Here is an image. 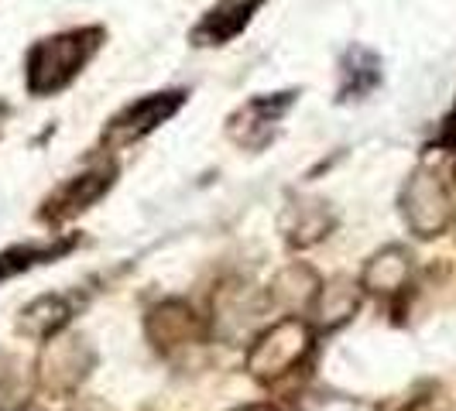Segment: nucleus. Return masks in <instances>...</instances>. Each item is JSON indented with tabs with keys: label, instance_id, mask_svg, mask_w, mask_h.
<instances>
[{
	"label": "nucleus",
	"instance_id": "nucleus-3",
	"mask_svg": "<svg viewBox=\"0 0 456 411\" xmlns=\"http://www.w3.org/2000/svg\"><path fill=\"white\" fill-rule=\"evenodd\" d=\"M272 312L268 288H257L248 278H227L209 298V316H206L209 340L224 346H248L268 326Z\"/></svg>",
	"mask_w": 456,
	"mask_h": 411
},
{
	"label": "nucleus",
	"instance_id": "nucleus-12",
	"mask_svg": "<svg viewBox=\"0 0 456 411\" xmlns=\"http://www.w3.org/2000/svg\"><path fill=\"white\" fill-rule=\"evenodd\" d=\"M411 274H415V257L402 244H388L381 251H374L361 268V288L364 295L395 302L411 288Z\"/></svg>",
	"mask_w": 456,
	"mask_h": 411
},
{
	"label": "nucleus",
	"instance_id": "nucleus-7",
	"mask_svg": "<svg viewBox=\"0 0 456 411\" xmlns=\"http://www.w3.org/2000/svg\"><path fill=\"white\" fill-rule=\"evenodd\" d=\"M183 103H185V90L148 93V96L127 103L120 114H114L107 120V127L100 134V144L107 151H124V148H131L137 141H144L151 131H159L165 120H172V117L183 110Z\"/></svg>",
	"mask_w": 456,
	"mask_h": 411
},
{
	"label": "nucleus",
	"instance_id": "nucleus-1",
	"mask_svg": "<svg viewBox=\"0 0 456 411\" xmlns=\"http://www.w3.org/2000/svg\"><path fill=\"white\" fill-rule=\"evenodd\" d=\"M316 346H320V333L305 316H281L268 322L248 342L244 370L261 388H281L313 367Z\"/></svg>",
	"mask_w": 456,
	"mask_h": 411
},
{
	"label": "nucleus",
	"instance_id": "nucleus-19",
	"mask_svg": "<svg viewBox=\"0 0 456 411\" xmlns=\"http://www.w3.org/2000/svg\"><path fill=\"white\" fill-rule=\"evenodd\" d=\"M66 411H117L110 401H103V398H93V394H76L72 401L66 405Z\"/></svg>",
	"mask_w": 456,
	"mask_h": 411
},
{
	"label": "nucleus",
	"instance_id": "nucleus-16",
	"mask_svg": "<svg viewBox=\"0 0 456 411\" xmlns=\"http://www.w3.org/2000/svg\"><path fill=\"white\" fill-rule=\"evenodd\" d=\"M76 244H79V237H52V240H45V244L28 240V244H14V247L0 251V285L11 281V278H18V274H24V271H35V268H42V264H48V261L66 257Z\"/></svg>",
	"mask_w": 456,
	"mask_h": 411
},
{
	"label": "nucleus",
	"instance_id": "nucleus-15",
	"mask_svg": "<svg viewBox=\"0 0 456 411\" xmlns=\"http://www.w3.org/2000/svg\"><path fill=\"white\" fill-rule=\"evenodd\" d=\"M76 309H79L76 295L52 292V295L31 298L21 309V316H18V333L35 342H45L52 336H59V333H66L72 316H76Z\"/></svg>",
	"mask_w": 456,
	"mask_h": 411
},
{
	"label": "nucleus",
	"instance_id": "nucleus-14",
	"mask_svg": "<svg viewBox=\"0 0 456 411\" xmlns=\"http://www.w3.org/2000/svg\"><path fill=\"white\" fill-rule=\"evenodd\" d=\"M322 278L305 261H292L268 281V302L281 316H305L313 298L320 292Z\"/></svg>",
	"mask_w": 456,
	"mask_h": 411
},
{
	"label": "nucleus",
	"instance_id": "nucleus-11",
	"mask_svg": "<svg viewBox=\"0 0 456 411\" xmlns=\"http://www.w3.org/2000/svg\"><path fill=\"white\" fill-rule=\"evenodd\" d=\"M364 298L367 295L357 278H350V274L326 278L316 298H313V305H309V312H305V319L313 322V329L320 336H333V333H340L343 326H350L357 319Z\"/></svg>",
	"mask_w": 456,
	"mask_h": 411
},
{
	"label": "nucleus",
	"instance_id": "nucleus-2",
	"mask_svg": "<svg viewBox=\"0 0 456 411\" xmlns=\"http://www.w3.org/2000/svg\"><path fill=\"white\" fill-rule=\"evenodd\" d=\"M103 42V28H72L38 38L24 59V86L31 96H55L62 93L86 68Z\"/></svg>",
	"mask_w": 456,
	"mask_h": 411
},
{
	"label": "nucleus",
	"instance_id": "nucleus-8",
	"mask_svg": "<svg viewBox=\"0 0 456 411\" xmlns=\"http://www.w3.org/2000/svg\"><path fill=\"white\" fill-rule=\"evenodd\" d=\"M117 182V165L110 158L103 161H93L86 165L79 175H69L66 182L59 185L52 196H48L42 209H38V220H45L52 227H59V223H69V220H76L79 213H86L93 206L100 203Z\"/></svg>",
	"mask_w": 456,
	"mask_h": 411
},
{
	"label": "nucleus",
	"instance_id": "nucleus-18",
	"mask_svg": "<svg viewBox=\"0 0 456 411\" xmlns=\"http://www.w3.org/2000/svg\"><path fill=\"white\" fill-rule=\"evenodd\" d=\"M35 374L24 377L21 370H4L0 374V411H28L35 394Z\"/></svg>",
	"mask_w": 456,
	"mask_h": 411
},
{
	"label": "nucleus",
	"instance_id": "nucleus-17",
	"mask_svg": "<svg viewBox=\"0 0 456 411\" xmlns=\"http://www.w3.org/2000/svg\"><path fill=\"white\" fill-rule=\"evenodd\" d=\"M381 83V62L374 52L354 45L343 52L340 59V100H364L367 93Z\"/></svg>",
	"mask_w": 456,
	"mask_h": 411
},
{
	"label": "nucleus",
	"instance_id": "nucleus-21",
	"mask_svg": "<svg viewBox=\"0 0 456 411\" xmlns=\"http://www.w3.org/2000/svg\"><path fill=\"white\" fill-rule=\"evenodd\" d=\"M233 411H278L274 405H244V408H233Z\"/></svg>",
	"mask_w": 456,
	"mask_h": 411
},
{
	"label": "nucleus",
	"instance_id": "nucleus-9",
	"mask_svg": "<svg viewBox=\"0 0 456 411\" xmlns=\"http://www.w3.org/2000/svg\"><path fill=\"white\" fill-rule=\"evenodd\" d=\"M296 96H298L296 90H285V93H261V96L248 100L244 107H237L230 114L227 137L237 148H244V151H265L274 141V134H278L285 114L292 110Z\"/></svg>",
	"mask_w": 456,
	"mask_h": 411
},
{
	"label": "nucleus",
	"instance_id": "nucleus-13",
	"mask_svg": "<svg viewBox=\"0 0 456 411\" xmlns=\"http://www.w3.org/2000/svg\"><path fill=\"white\" fill-rule=\"evenodd\" d=\"M261 4H265V0H216L203 14V21L192 28V35H189L192 45L216 48V45L233 42V38L251 24V18L257 14Z\"/></svg>",
	"mask_w": 456,
	"mask_h": 411
},
{
	"label": "nucleus",
	"instance_id": "nucleus-22",
	"mask_svg": "<svg viewBox=\"0 0 456 411\" xmlns=\"http://www.w3.org/2000/svg\"><path fill=\"white\" fill-rule=\"evenodd\" d=\"M4 117H7V103H0V127H4Z\"/></svg>",
	"mask_w": 456,
	"mask_h": 411
},
{
	"label": "nucleus",
	"instance_id": "nucleus-4",
	"mask_svg": "<svg viewBox=\"0 0 456 411\" xmlns=\"http://www.w3.org/2000/svg\"><path fill=\"white\" fill-rule=\"evenodd\" d=\"M93 370H96V346L86 333H72V329L42 342L31 367L35 388L59 401H72L90 381Z\"/></svg>",
	"mask_w": 456,
	"mask_h": 411
},
{
	"label": "nucleus",
	"instance_id": "nucleus-20",
	"mask_svg": "<svg viewBox=\"0 0 456 411\" xmlns=\"http://www.w3.org/2000/svg\"><path fill=\"white\" fill-rule=\"evenodd\" d=\"M398 411H446L439 398H411L409 405H402Z\"/></svg>",
	"mask_w": 456,
	"mask_h": 411
},
{
	"label": "nucleus",
	"instance_id": "nucleus-5",
	"mask_svg": "<svg viewBox=\"0 0 456 411\" xmlns=\"http://www.w3.org/2000/svg\"><path fill=\"white\" fill-rule=\"evenodd\" d=\"M398 209H402V220L405 227L419 237V240H436L443 237L450 223H453V196L443 182V175L436 168H415L402 192H398Z\"/></svg>",
	"mask_w": 456,
	"mask_h": 411
},
{
	"label": "nucleus",
	"instance_id": "nucleus-6",
	"mask_svg": "<svg viewBox=\"0 0 456 411\" xmlns=\"http://www.w3.org/2000/svg\"><path fill=\"white\" fill-rule=\"evenodd\" d=\"M144 340L159 357L175 360L209 342V326L185 298H161L144 312Z\"/></svg>",
	"mask_w": 456,
	"mask_h": 411
},
{
	"label": "nucleus",
	"instance_id": "nucleus-10",
	"mask_svg": "<svg viewBox=\"0 0 456 411\" xmlns=\"http://www.w3.org/2000/svg\"><path fill=\"white\" fill-rule=\"evenodd\" d=\"M337 230V213L333 206L320 196H289L281 213H278V233L289 251H309L322 244Z\"/></svg>",
	"mask_w": 456,
	"mask_h": 411
}]
</instances>
